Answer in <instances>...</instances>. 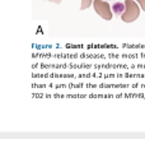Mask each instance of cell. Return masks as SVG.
Segmentation results:
<instances>
[{
    "label": "cell",
    "instance_id": "cell-1",
    "mask_svg": "<svg viewBox=\"0 0 145 153\" xmlns=\"http://www.w3.org/2000/svg\"><path fill=\"white\" fill-rule=\"evenodd\" d=\"M112 9H113L115 14H117V16H121V14L124 13V10H125V4H124L122 1H118V3L113 4Z\"/></svg>",
    "mask_w": 145,
    "mask_h": 153
}]
</instances>
